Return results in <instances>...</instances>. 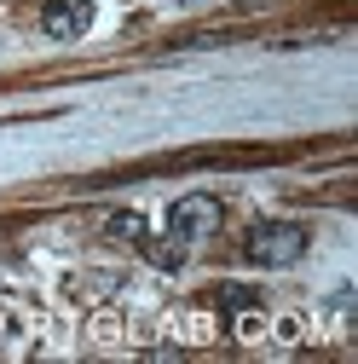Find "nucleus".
Here are the masks:
<instances>
[{"label": "nucleus", "instance_id": "f257e3e1", "mask_svg": "<svg viewBox=\"0 0 358 364\" xmlns=\"http://www.w3.org/2000/svg\"><path fill=\"white\" fill-rule=\"evenodd\" d=\"M306 243H312L306 225H295V220H266V225L249 232L243 255H249L254 266H266V272H283V266H295V260L306 255Z\"/></svg>", "mask_w": 358, "mask_h": 364}, {"label": "nucleus", "instance_id": "f03ea898", "mask_svg": "<svg viewBox=\"0 0 358 364\" xmlns=\"http://www.w3.org/2000/svg\"><path fill=\"white\" fill-rule=\"evenodd\" d=\"M219 220H226L219 197L191 191V197H179V203L168 208V232H173L179 243H202V237H214V232H219Z\"/></svg>", "mask_w": 358, "mask_h": 364}, {"label": "nucleus", "instance_id": "7ed1b4c3", "mask_svg": "<svg viewBox=\"0 0 358 364\" xmlns=\"http://www.w3.org/2000/svg\"><path fill=\"white\" fill-rule=\"evenodd\" d=\"M87 23H93V0H47L40 6V29L53 41H81Z\"/></svg>", "mask_w": 358, "mask_h": 364}, {"label": "nucleus", "instance_id": "20e7f679", "mask_svg": "<svg viewBox=\"0 0 358 364\" xmlns=\"http://www.w3.org/2000/svg\"><path fill=\"white\" fill-rule=\"evenodd\" d=\"M145 255H151L162 272H179V260H185V243H145Z\"/></svg>", "mask_w": 358, "mask_h": 364}, {"label": "nucleus", "instance_id": "39448f33", "mask_svg": "<svg viewBox=\"0 0 358 364\" xmlns=\"http://www.w3.org/2000/svg\"><path fill=\"white\" fill-rule=\"evenodd\" d=\"M260 295L249 289V284H226V289H219V306H226V312H249Z\"/></svg>", "mask_w": 358, "mask_h": 364}, {"label": "nucleus", "instance_id": "423d86ee", "mask_svg": "<svg viewBox=\"0 0 358 364\" xmlns=\"http://www.w3.org/2000/svg\"><path fill=\"white\" fill-rule=\"evenodd\" d=\"M139 232H145V225H139V214H116V220H110V237H127V243H139Z\"/></svg>", "mask_w": 358, "mask_h": 364}]
</instances>
